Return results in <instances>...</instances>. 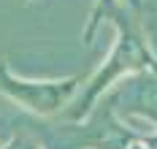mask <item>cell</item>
I'll return each mask as SVG.
<instances>
[{
    "mask_svg": "<svg viewBox=\"0 0 157 149\" xmlns=\"http://www.w3.org/2000/svg\"><path fill=\"white\" fill-rule=\"evenodd\" d=\"M78 76L63 79V82H25L8 73L6 60L0 57V92H6L11 100L22 103L25 109H30L35 114H52L71 98V92L76 90Z\"/></svg>",
    "mask_w": 157,
    "mask_h": 149,
    "instance_id": "1",
    "label": "cell"
},
{
    "mask_svg": "<svg viewBox=\"0 0 157 149\" xmlns=\"http://www.w3.org/2000/svg\"><path fill=\"white\" fill-rule=\"evenodd\" d=\"M6 149H35V147H33V144H27V141H11Z\"/></svg>",
    "mask_w": 157,
    "mask_h": 149,
    "instance_id": "2",
    "label": "cell"
}]
</instances>
